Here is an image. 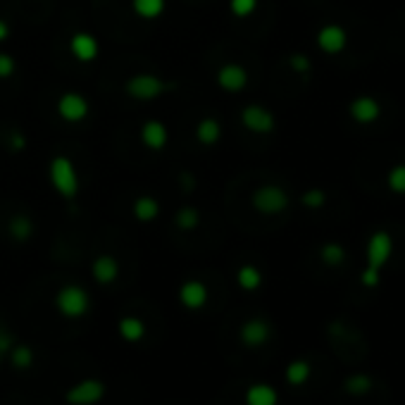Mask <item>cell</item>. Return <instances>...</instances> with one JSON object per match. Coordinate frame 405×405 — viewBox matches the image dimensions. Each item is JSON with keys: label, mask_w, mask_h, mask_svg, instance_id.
<instances>
[{"label": "cell", "mask_w": 405, "mask_h": 405, "mask_svg": "<svg viewBox=\"0 0 405 405\" xmlns=\"http://www.w3.org/2000/svg\"><path fill=\"white\" fill-rule=\"evenodd\" d=\"M48 181L62 201H74L81 191L79 170L69 155H55L48 162Z\"/></svg>", "instance_id": "1"}, {"label": "cell", "mask_w": 405, "mask_h": 405, "mask_svg": "<svg viewBox=\"0 0 405 405\" xmlns=\"http://www.w3.org/2000/svg\"><path fill=\"white\" fill-rule=\"evenodd\" d=\"M53 305L60 312L64 320H81L91 312L93 307V298H91L89 289H84L81 284H62L55 291Z\"/></svg>", "instance_id": "2"}, {"label": "cell", "mask_w": 405, "mask_h": 405, "mask_svg": "<svg viewBox=\"0 0 405 405\" xmlns=\"http://www.w3.org/2000/svg\"><path fill=\"white\" fill-rule=\"evenodd\" d=\"M124 96L136 102H153L162 98L167 91L172 89V84L167 79H162L160 74L153 72H136L132 77L124 79Z\"/></svg>", "instance_id": "3"}, {"label": "cell", "mask_w": 405, "mask_h": 405, "mask_svg": "<svg viewBox=\"0 0 405 405\" xmlns=\"http://www.w3.org/2000/svg\"><path fill=\"white\" fill-rule=\"evenodd\" d=\"M291 198L279 183H262L251 193V205L255 213L272 217V215H282L289 208Z\"/></svg>", "instance_id": "4"}, {"label": "cell", "mask_w": 405, "mask_h": 405, "mask_svg": "<svg viewBox=\"0 0 405 405\" xmlns=\"http://www.w3.org/2000/svg\"><path fill=\"white\" fill-rule=\"evenodd\" d=\"M55 112L64 124H81L89 120L91 115V102L79 91H64L55 102Z\"/></svg>", "instance_id": "5"}, {"label": "cell", "mask_w": 405, "mask_h": 405, "mask_svg": "<svg viewBox=\"0 0 405 405\" xmlns=\"http://www.w3.org/2000/svg\"><path fill=\"white\" fill-rule=\"evenodd\" d=\"M239 122L243 124L246 132L258 134V136H267V134H272L274 127H277L274 112L267 110L264 105H258V102H248V105L241 107Z\"/></svg>", "instance_id": "6"}, {"label": "cell", "mask_w": 405, "mask_h": 405, "mask_svg": "<svg viewBox=\"0 0 405 405\" xmlns=\"http://www.w3.org/2000/svg\"><path fill=\"white\" fill-rule=\"evenodd\" d=\"M105 393H107L105 381L96 379V377H89V379H81L64 391V403L67 405H96L105 398Z\"/></svg>", "instance_id": "7"}, {"label": "cell", "mask_w": 405, "mask_h": 405, "mask_svg": "<svg viewBox=\"0 0 405 405\" xmlns=\"http://www.w3.org/2000/svg\"><path fill=\"white\" fill-rule=\"evenodd\" d=\"M248 69L239 62H224L217 67L215 72V84L224 91V93H241L243 89L248 86Z\"/></svg>", "instance_id": "8"}, {"label": "cell", "mask_w": 405, "mask_h": 405, "mask_svg": "<svg viewBox=\"0 0 405 405\" xmlns=\"http://www.w3.org/2000/svg\"><path fill=\"white\" fill-rule=\"evenodd\" d=\"M69 55L81 64H91L100 55V43L91 31H74L69 36Z\"/></svg>", "instance_id": "9"}, {"label": "cell", "mask_w": 405, "mask_h": 405, "mask_svg": "<svg viewBox=\"0 0 405 405\" xmlns=\"http://www.w3.org/2000/svg\"><path fill=\"white\" fill-rule=\"evenodd\" d=\"M272 339V327L262 317H251L239 327V341L246 348H262Z\"/></svg>", "instance_id": "10"}, {"label": "cell", "mask_w": 405, "mask_h": 405, "mask_svg": "<svg viewBox=\"0 0 405 405\" xmlns=\"http://www.w3.org/2000/svg\"><path fill=\"white\" fill-rule=\"evenodd\" d=\"M177 298H179V303L186 307V310L196 312L208 305L210 289L201 282V279H186V282L179 286V291H177Z\"/></svg>", "instance_id": "11"}, {"label": "cell", "mask_w": 405, "mask_h": 405, "mask_svg": "<svg viewBox=\"0 0 405 405\" xmlns=\"http://www.w3.org/2000/svg\"><path fill=\"white\" fill-rule=\"evenodd\" d=\"M138 138H141L143 148L160 153V150H165L167 143H170V129H167V124L160 120H145L141 124Z\"/></svg>", "instance_id": "12"}, {"label": "cell", "mask_w": 405, "mask_h": 405, "mask_svg": "<svg viewBox=\"0 0 405 405\" xmlns=\"http://www.w3.org/2000/svg\"><path fill=\"white\" fill-rule=\"evenodd\" d=\"M91 277H93L96 284L100 286H110L117 282L120 277V260L110 253H100V255L93 258L91 262Z\"/></svg>", "instance_id": "13"}, {"label": "cell", "mask_w": 405, "mask_h": 405, "mask_svg": "<svg viewBox=\"0 0 405 405\" xmlns=\"http://www.w3.org/2000/svg\"><path fill=\"white\" fill-rule=\"evenodd\" d=\"M162 208H160V201L155 196H150V193H143V196H138L136 201L132 203V215L136 222L141 224H150L155 222V219L160 217Z\"/></svg>", "instance_id": "14"}, {"label": "cell", "mask_w": 405, "mask_h": 405, "mask_svg": "<svg viewBox=\"0 0 405 405\" xmlns=\"http://www.w3.org/2000/svg\"><path fill=\"white\" fill-rule=\"evenodd\" d=\"M193 136H196V141L201 145H217L224 136L222 122L215 120V117H203V120L196 122Z\"/></svg>", "instance_id": "15"}, {"label": "cell", "mask_w": 405, "mask_h": 405, "mask_svg": "<svg viewBox=\"0 0 405 405\" xmlns=\"http://www.w3.org/2000/svg\"><path fill=\"white\" fill-rule=\"evenodd\" d=\"M5 229H8V236L15 243H26V241L34 239V234H36L34 219H31L29 215H24V213L12 215V217L8 219V226H5Z\"/></svg>", "instance_id": "16"}, {"label": "cell", "mask_w": 405, "mask_h": 405, "mask_svg": "<svg viewBox=\"0 0 405 405\" xmlns=\"http://www.w3.org/2000/svg\"><path fill=\"white\" fill-rule=\"evenodd\" d=\"M117 334L122 336V341L127 343H138L145 339V334H148V327H145V322L141 317L136 315H124L120 317V322H117Z\"/></svg>", "instance_id": "17"}, {"label": "cell", "mask_w": 405, "mask_h": 405, "mask_svg": "<svg viewBox=\"0 0 405 405\" xmlns=\"http://www.w3.org/2000/svg\"><path fill=\"white\" fill-rule=\"evenodd\" d=\"M367 255H370V269H379L381 264L388 260L391 255V236L379 231L370 239V248H367Z\"/></svg>", "instance_id": "18"}, {"label": "cell", "mask_w": 405, "mask_h": 405, "mask_svg": "<svg viewBox=\"0 0 405 405\" xmlns=\"http://www.w3.org/2000/svg\"><path fill=\"white\" fill-rule=\"evenodd\" d=\"M246 405H279V393L274 386L264 384V381H255L246 388V396H243Z\"/></svg>", "instance_id": "19"}, {"label": "cell", "mask_w": 405, "mask_h": 405, "mask_svg": "<svg viewBox=\"0 0 405 405\" xmlns=\"http://www.w3.org/2000/svg\"><path fill=\"white\" fill-rule=\"evenodd\" d=\"M317 46L322 48L324 53H339L343 51L345 46V31L336 24L322 26L320 34H317Z\"/></svg>", "instance_id": "20"}, {"label": "cell", "mask_w": 405, "mask_h": 405, "mask_svg": "<svg viewBox=\"0 0 405 405\" xmlns=\"http://www.w3.org/2000/svg\"><path fill=\"white\" fill-rule=\"evenodd\" d=\"M167 10V0H132V12L143 21L160 19Z\"/></svg>", "instance_id": "21"}, {"label": "cell", "mask_w": 405, "mask_h": 405, "mask_svg": "<svg viewBox=\"0 0 405 405\" xmlns=\"http://www.w3.org/2000/svg\"><path fill=\"white\" fill-rule=\"evenodd\" d=\"M350 117L360 124H370L379 117V105L372 98H358L350 102Z\"/></svg>", "instance_id": "22"}, {"label": "cell", "mask_w": 405, "mask_h": 405, "mask_svg": "<svg viewBox=\"0 0 405 405\" xmlns=\"http://www.w3.org/2000/svg\"><path fill=\"white\" fill-rule=\"evenodd\" d=\"M8 358H10V363H12L17 370H31L36 363V353H34V348L31 345H26V343H15L12 348H10V353H8Z\"/></svg>", "instance_id": "23"}, {"label": "cell", "mask_w": 405, "mask_h": 405, "mask_svg": "<svg viewBox=\"0 0 405 405\" xmlns=\"http://www.w3.org/2000/svg\"><path fill=\"white\" fill-rule=\"evenodd\" d=\"M236 284L243 291H258L262 286V272L255 264H241L239 272H236Z\"/></svg>", "instance_id": "24"}, {"label": "cell", "mask_w": 405, "mask_h": 405, "mask_svg": "<svg viewBox=\"0 0 405 405\" xmlns=\"http://www.w3.org/2000/svg\"><path fill=\"white\" fill-rule=\"evenodd\" d=\"M174 224L179 226L181 231H193L201 224V213H198V208H193V205H183V208L177 210Z\"/></svg>", "instance_id": "25"}, {"label": "cell", "mask_w": 405, "mask_h": 405, "mask_svg": "<svg viewBox=\"0 0 405 405\" xmlns=\"http://www.w3.org/2000/svg\"><path fill=\"white\" fill-rule=\"evenodd\" d=\"M310 379V363L305 360H294L289 367H286V381L291 386H300Z\"/></svg>", "instance_id": "26"}, {"label": "cell", "mask_w": 405, "mask_h": 405, "mask_svg": "<svg viewBox=\"0 0 405 405\" xmlns=\"http://www.w3.org/2000/svg\"><path fill=\"white\" fill-rule=\"evenodd\" d=\"M258 3H260V0H229V12L234 15L236 19H246L258 10Z\"/></svg>", "instance_id": "27"}, {"label": "cell", "mask_w": 405, "mask_h": 405, "mask_svg": "<svg viewBox=\"0 0 405 405\" xmlns=\"http://www.w3.org/2000/svg\"><path fill=\"white\" fill-rule=\"evenodd\" d=\"M343 248L339 246V243H327V246H322V251H320V258L327 264H332V267H336V264H341L343 262Z\"/></svg>", "instance_id": "28"}, {"label": "cell", "mask_w": 405, "mask_h": 405, "mask_svg": "<svg viewBox=\"0 0 405 405\" xmlns=\"http://www.w3.org/2000/svg\"><path fill=\"white\" fill-rule=\"evenodd\" d=\"M15 72H17V60H15L10 53L0 51V81L15 77Z\"/></svg>", "instance_id": "29"}, {"label": "cell", "mask_w": 405, "mask_h": 405, "mask_svg": "<svg viewBox=\"0 0 405 405\" xmlns=\"http://www.w3.org/2000/svg\"><path fill=\"white\" fill-rule=\"evenodd\" d=\"M388 183L396 193H405V165H398L388 174Z\"/></svg>", "instance_id": "30"}, {"label": "cell", "mask_w": 405, "mask_h": 405, "mask_svg": "<svg viewBox=\"0 0 405 405\" xmlns=\"http://www.w3.org/2000/svg\"><path fill=\"white\" fill-rule=\"evenodd\" d=\"M17 343L15 341V336L10 332H5V329H0V363H3V358L10 353V348Z\"/></svg>", "instance_id": "31"}, {"label": "cell", "mask_w": 405, "mask_h": 405, "mask_svg": "<svg viewBox=\"0 0 405 405\" xmlns=\"http://www.w3.org/2000/svg\"><path fill=\"white\" fill-rule=\"evenodd\" d=\"M303 203L307 205V208H320V205L324 203V193L322 191H305Z\"/></svg>", "instance_id": "32"}, {"label": "cell", "mask_w": 405, "mask_h": 405, "mask_svg": "<svg viewBox=\"0 0 405 405\" xmlns=\"http://www.w3.org/2000/svg\"><path fill=\"white\" fill-rule=\"evenodd\" d=\"M291 67L296 69V72H307L310 69V60H307L305 55H291Z\"/></svg>", "instance_id": "33"}, {"label": "cell", "mask_w": 405, "mask_h": 405, "mask_svg": "<svg viewBox=\"0 0 405 405\" xmlns=\"http://www.w3.org/2000/svg\"><path fill=\"white\" fill-rule=\"evenodd\" d=\"M10 34H12V29H10V21H5L3 17H0V46H3V43L10 39Z\"/></svg>", "instance_id": "34"}]
</instances>
